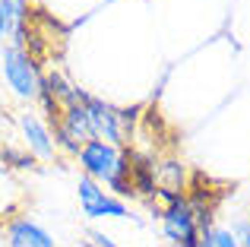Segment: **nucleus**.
Wrapping results in <instances>:
<instances>
[{
  "mask_svg": "<svg viewBox=\"0 0 250 247\" xmlns=\"http://www.w3.org/2000/svg\"><path fill=\"white\" fill-rule=\"evenodd\" d=\"M0 70H3V80H6V86L13 89V95H19V99H25V102L38 99L44 73H42V67H38V61H32L22 48L3 44V48H0Z\"/></svg>",
  "mask_w": 250,
  "mask_h": 247,
  "instance_id": "f257e3e1",
  "label": "nucleus"
},
{
  "mask_svg": "<svg viewBox=\"0 0 250 247\" xmlns=\"http://www.w3.org/2000/svg\"><path fill=\"white\" fill-rule=\"evenodd\" d=\"M162 219V235L174 247H200V228L193 219V206L187 203V197L181 203L168 206V209H155Z\"/></svg>",
  "mask_w": 250,
  "mask_h": 247,
  "instance_id": "f03ea898",
  "label": "nucleus"
},
{
  "mask_svg": "<svg viewBox=\"0 0 250 247\" xmlns=\"http://www.w3.org/2000/svg\"><path fill=\"white\" fill-rule=\"evenodd\" d=\"M51 136H54V146L63 149L70 155H80L83 143L92 140V127H89V118H85V108L83 105H70L61 111V121L51 124Z\"/></svg>",
  "mask_w": 250,
  "mask_h": 247,
  "instance_id": "7ed1b4c3",
  "label": "nucleus"
},
{
  "mask_svg": "<svg viewBox=\"0 0 250 247\" xmlns=\"http://www.w3.org/2000/svg\"><path fill=\"white\" fill-rule=\"evenodd\" d=\"M80 105L85 108V118H89V127H92V140H104V143H111V146H117V149L127 143V140H124V133H121L117 108L104 105L102 99L83 92V89H80Z\"/></svg>",
  "mask_w": 250,
  "mask_h": 247,
  "instance_id": "20e7f679",
  "label": "nucleus"
},
{
  "mask_svg": "<svg viewBox=\"0 0 250 247\" xmlns=\"http://www.w3.org/2000/svg\"><path fill=\"white\" fill-rule=\"evenodd\" d=\"M80 165H83V174L98 184H108L117 171V162H121V149L111 146L104 140H85L83 149H80Z\"/></svg>",
  "mask_w": 250,
  "mask_h": 247,
  "instance_id": "39448f33",
  "label": "nucleus"
},
{
  "mask_svg": "<svg viewBox=\"0 0 250 247\" xmlns=\"http://www.w3.org/2000/svg\"><path fill=\"white\" fill-rule=\"evenodd\" d=\"M76 190H80V206H83V216L85 219H102V216H114V219H127L130 209L124 200L111 197V193L102 190V184L92 178H80V184H76Z\"/></svg>",
  "mask_w": 250,
  "mask_h": 247,
  "instance_id": "423d86ee",
  "label": "nucleus"
},
{
  "mask_svg": "<svg viewBox=\"0 0 250 247\" xmlns=\"http://www.w3.org/2000/svg\"><path fill=\"white\" fill-rule=\"evenodd\" d=\"M130 159V187H133V197H143L152 203L155 190H159V181H155V165L159 162L149 152H140V149H127Z\"/></svg>",
  "mask_w": 250,
  "mask_h": 247,
  "instance_id": "0eeeda50",
  "label": "nucleus"
},
{
  "mask_svg": "<svg viewBox=\"0 0 250 247\" xmlns=\"http://www.w3.org/2000/svg\"><path fill=\"white\" fill-rule=\"evenodd\" d=\"M6 247H54V235L25 216H16L3 228Z\"/></svg>",
  "mask_w": 250,
  "mask_h": 247,
  "instance_id": "6e6552de",
  "label": "nucleus"
},
{
  "mask_svg": "<svg viewBox=\"0 0 250 247\" xmlns=\"http://www.w3.org/2000/svg\"><path fill=\"white\" fill-rule=\"evenodd\" d=\"M19 130H22V136H25V149H29L35 159H54V152H57L54 136H51V130L44 127V121L38 118V114H32V111L19 114Z\"/></svg>",
  "mask_w": 250,
  "mask_h": 247,
  "instance_id": "1a4fd4ad",
  "label": "nucleus"
},
{
  "mask_svg": "<svg viewBox=\"0 0 250 247\" xmlns=\"http://www.w3.org/2000/svg\"><path fill=\"white\" fill-rule=\"evenodd\" d=\"M44 86H48V92L57 99V105H61V108L80 105V89H76L73 82L61 73V70H48V73H44Z\"/></svg>",
  "mask_w": 250,
  "mask_h": 247,
  "instance_id": "9d476101",
  "label": "nucleus"
},
{
  "mask_svg": "<svg viewBox=\"0 0 250 247\" xmlns=\"http://www.w3.org/2000/svg\"><path fill=\"white\" fill-rule=\"evenodd\" d=\"M155 181H159V190H181L187 193V174H184V165L174 159L155 165Z\"/></svg>",
  "mask_w": 250,
  "mask_h": 247,
  "instance_id": "9b49d317",
  "label": "nucleus"
},
{
  "mask_svg": "<svg viewBox=\"0 0 250 247\" xmlns=\"http://www.w3.org/2000/svg\"><path fill=\"white\" fill-rule=\"evenodd\" d=\"M200 247H238V241H234L231 228H219V225H212V228L200 231Z\"/></svg>",
  "mask_w": 250,
  "mask_h": 247,
  "instance_id": "f8f14e48",
  "label": "nucleus"
},
{
  "mask_svg": "<svg viewBox=\"0 0 250 247\" xmlns=\"http://www.w3.org/2000/svg\"><path fill=\"white\" fill-rule=\"evenodd\" d=\"M0 162L10 165V168H32L35 165V155H32L29 149L19 152V149H13V146H0Z\"/></svg>",
  "mask_w": 250,
  "mask_h": 247,
  "instance_id": "ddd939ff",
  "label": "nucleus"
},
{
  "mask_svg": "<svg viewBox=\"0 0 250 247\" xmlns=\"http://www.w3.org/2000/svg\"><path fill=\"white\" fill-rule=\"evenodd\" d=\"M13 29H16V16H13V6L6 3V0H0V48H3V41L13 35Z\"/></svg>",
  "mask_w": 250,
  "mask_h": 247,
  "instance_id": "4468645a",
  "label": "nucleus"
},
{
  "mask_svg": "<svg viewBox=\"0 0 250 247\" xmlns=\"http://www.w3.org/2000/svg\"><path fill=\"white\" fill-rule=\"evenodd\" d=\"M234 241H238V247H250V222H238L231 228Z\"/></svg>",
  "mask_w": 250,
  "mask_h": 247,
  "instance_id": "2eb2a0df",
  "label": "nucleus"
},
{
  "mask_svg": "<svg viewBox=\"0 0 250 247\" xmlns=\"http://www.w3.org/2000/svg\"><path fill=\"white\" fill-rule=\"evenodd\" d=\"M89 238H92V244H95V247H117L108 235H102V231H89Z\"/></svg>",
  "mask_w": 250,
  "mask_h": 247,
  "instance_id": "dca6fc26",
  "label": "nucleus"
}]
</instances>
